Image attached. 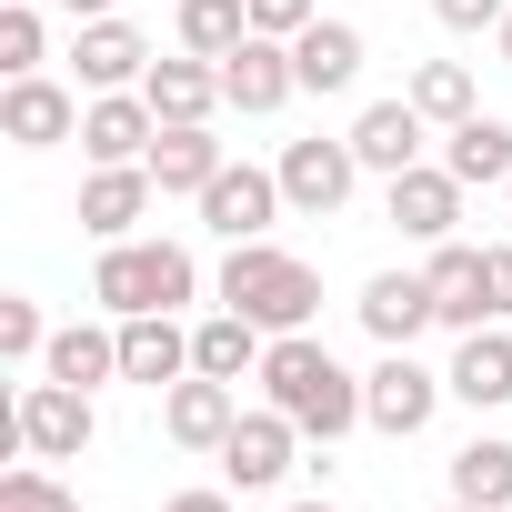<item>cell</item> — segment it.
<instances>
[{
    "instance_id": "1",
    "label": "cell",
    "mask_w": 512,
    "mask_h": 512,
    "mask_svg": "<svg viewBox=\"0 0 512 512\" xmlns=\"http://www.w3.org/2000/svg\"><path fill=\"white\" fill-rule=\"evenodd\" d=\"M272 392V412H292L302 422V442H342L352 422H362V382L312 342V332H272V352H262V372H251Z\"/></svg>"
},
{
    "instance_id": "2",
    "label": "cell",
    "mask_w": 512,
    "mask_h": 512,
    "mask_svg": "<svg viewBox=\"0 0 512 512\" xmlns=\"http://www.w3.org/2000/svg\"><path fill=\"white\" fill-rule=\"evenodd\" d=\"M221 312L262 322V332H312L322 272L302 262V251H282V241H231V262H221Z\"/></svg>"
},
{
    "instance_id": "3",
    "label": "cell",
    "mask_w": 512,
    "mask_h": 512,
    "mask_svg": "<svg viewBox=\"0 0 512 512\" xmlns=\"http://www.w3.org/2000/svg\"><path fill=\"white\" fill-rule=\"evenodd\" d=\"M201 292V262L181 241H101V272H91V302L111 312V322H131V312H181Z\"/></svg>"
},
{
    "instance_id": "4",
    "label": "cell",
    "mask_w": 512,
    "mask_h": 512,
    "mask_svg": "<svg viewBox=\"0 0 512 512\" xmlns=\"http://www.w3.org/2000/svg\"><path fill=\"white\" fill-rule=\"evenodd\" d=\"M11 432H21V452L31 462H81L91 452V432H101V412H91V392L81 382H21V402H11Z\"/></svg>"
},
{
    "instance_id": "5",
    "label": "cell",
    "mask_w": 512,
    "mask_h": 512,
    "mask_svg": "<svg viewBox=\"0 0 512 512\" xmlns=\"http://www.w3.org/2000/svg\"><path fill=\"white\" fill-rule=\"evenodd\" d=\"M442 392H452L442 372H422L412 352H382V362L362 372V422H372V432H392V442H412V432L442 412Z\"/></svg>"
},
{
    "instance_id": "6",
    "label": "cell",
    "mask_w": 512,
    "mask_h": 512,
    "mask_svg": "<svg viewBox=\"0 0 512 512\" xmlns=\"http://www.w3.org/2000/svg\"><path fill=\"white\" fill-rule=\"evenodd\" d=\"M272 171H282V201H292V211L332 221V211L352 201V181H362V151H352V131H342V141H322V131H312V141H292Z\"/></svg>"
},
{
    "instance_id": "7",
    "label": "cell",
    "mask_w": 512,
    "mask_h": 512,
    "mask_svg": "<svg viewBox=\"0 0 512 512\" xmlns=\"http://www.w3.org/2000/svg\"><path fill=\"white\" fill-rule=\"evenodd\" d=\"M292 452H302V422L292 412H241L231 422V442H221V472H231V492H272L282 472H292Z\"/></svg>"
},
{
    "instance_id": "8",
    "label": "cell",
    "mask_w": 512,
    "mask_h": 512,
    "mask_svg": "<svg viewBox=\"0 0 512 512\" xmlns=\"http://www.w3.org/2000/svg\"><path fill=\"white\" fill-rule=\"evenodd\" d=\"M422 282H432V322H452V332H482V322H492V251H472V241H432Z\"/></svg>"
},
{
    "instance_id": "9",
    "label": "cell",
    "mask_w": 512,
    "mask_h": 512,
    "mask_svg": "<svg viewBox=\"0 0 512 512\" xmlns=\"http://www.w3.org/2000/svg\"><path fill=\"white\" fill-rule=\"evenodd\" d=\"M272 211H282V171H251V161H221V181L201 191V231L221 241H262Z\"/></svg>"
},
{
    "instance_id": "10",
    "label": "cell",
    "mask_w": 512,
    "mask_h": 512,
    "mask_svg": "<svg viewBox=\"0 0 512 512\" xmlns=\"http://www.w3.org/2000/svg\"><path fill=\"white\" fill-rule=\"evenodd\" d=\"M0 141H21V151H61V141H81V101H71L61 81L21 71L11 91H0Z\"/></svg>"
},
{
    "instance_id": "11",
    "label": "cell",
    "mask_w": 512,
    "mask_h": 512,
    "mask_svg": "<svg viewBox=\"0 0 512 512\" xmlns=\"http://www.w3.org/2000/svg\"><path fill=\"white\" fill-rule=\"evenodd\" d=\"M231 422H241V392H231V382H211V372H181V382L161 392V432H171L181 452H221V442H231Z\"/></svg>"
},
{
    "instance_id": "12",
    "label": "cell",
    "mask_w": 512,
    "mask_h": 512,
    "mask_svg": "<svg viewBox=\"0 0 512 512\" xmlns=\"http://www.w3.org/2000/svg\"><path fill=\"white\" fill-rule=\"evenodd\" d=\"M151 161H91V181H81V231L91 241H131V221L151 211Z\"/></svg>"
},
{
    "instance_id": "13",
    "label": "cell",
    "mask_w": 512,
    "mask_h": 512,
    "mask_svg": "<svg viewBox=\"0 0 512 512\" xmlns=\"http://www.w3.org/2000/svg\"><path fill=\"white\" fill-rule=\"evenodd\" d=\"M392 231L402 241H452V221H462V181L442 171V161H412V171H392Z\"/></svg>"
},
{
    "instance_id": "14",
    "label": "cell",
    "mask_w": 512,
    "mask_h": 512,
    "mask_svg": "<svg viewBox=\"0 0 512 512\" xmlns=\"http://www.w3.org/2000/svg\"><path fill=\"white\" fill-rule=\"evenodd\" d=\"M302 91V71H292V41H272V31H251L231 61H221V101L231 111H282Z\"/></svg>"
},
{
    "instance_id": "15",
    "label": "cell",
    "mask_w": 512,
    "mask_h": 512,
    "mask_svg": "<svg viewBox=\"0 0 512 512\" xmlns=\"http://www.w3.org/2000/svg\"><path fill=\"white\" fill-rule=\"evenodd\" d=\"M71 61H81V91H141V81H151V41H141L121 11H111V21H81Z\"/></svg>"
},
{
    "instance_id": "16",
    "label": "cell",
    "mask_w": 512,
    "mask_h": 512,
    "mask_svg": "<svg viewBox=\"0 0 512 512\" xmlns=\"http://www.w3.org/2000/svg\"><path fill=\"white\" fill-rule=\"evenodd\" d=\"M151 141H161V111L141 91H91V111H81V151L91 161H151Z\"/></svg>"
},
{
    "instance_id": "17",
    "label": "cell",
    "mask_w": 512,
    "mask_h": 512,
    "mask_svg": "<svg viewBox=\"0 0 512 512\" xmlns=\"http://www.w3.org/2000/svg\"><path fill=\"white\" fill-rule=\"evenodd\" d=\"M352 312H362V332H372L382 352H412V332L432 322V282H422V272H372Z\"/></svg>"
},
{
    "instance_id": "18",
    "label": "cell",
    "mask_w": 512,
    "mask_h": 512,
    "mask_svg": "<svg viewBox=\"0 0 512 512\" xmlns=\"http://www.w3.org/2000/svg\"><path fill=\"white\" fill-rule=\"evenodd\" d=\"M181 372H191V332H181V312H131V322H121V382L171 392Z\"/></svg>"
},
{
    "instance_id": "19",
    "label": "cell",
    "mask_w": 512,
    "mask_h": 512,
    "mask_svg": "<svg viewBox=\"0 0 512 512\" xmlns=\"http://www.w3.org/2000/svg\"><path fill=\"white\" fill-rule=\"evenodd\" d=\"M422 131H432V121H422V111H412V91H402V101H372V111L352 121V151H362V171H382V181H392V171H412V161H422Z\"/></svg>"
},
{
    "instance_id": "20",
    "label": "cell",
    "mask_w": 512,
    "mask_h": 512,
    "mask_svg": "<svg viewBox=\"0 0 512 512\" xmlns=\"http://www.w3.org/2000/svg\"><path fill=\"white\" fill-rule=\"evenodd\" d=\"M141 101H151L161 121H211V111H221V61H201V51H181V61H151Z\"/></svg>"
},
{
    "instance_id": "21",
    "label": "cell",
    "mask_w": 512,
    "mask_h": 512,
    "mask_svg": "<svg viewBox=\"0 0 512 512\" xmlns=\"http://www.w3.org/2000/svg\"><path fill=\"white\" fill-rule=\"evenodd\" d=\"M151 181L201 201V191L221 181V141H211V121H161V141H151Z\"/></svg>"
},
{
    "instance_id": "22",
    "label": "cell",
    "mask_w": 512,
    "mask_h": 512,
    "mask_svg": "<svg viewBox=\"0 0 512 512\" xmlns=\"http://www.w3.org/2000/svg\"><path fill=\"white\" fill-rule=\"evenodd\" d=\"M452 402H472V412H502L512 402V332H462V352H452Z\"/></svg>"
},
{
    "instance_id": "23",
    "label": "cell",
    "mask_w": 512,
    "mask_h": 512,
    "mask_svg": "<svg viewBox=\"0 0 512 512\" xmlns=\"http://www.w3.org/2000/svg\"><path fill=\"white\" fill-rule=\"evenodd\" d=\"M41 372H51V382H81V392L121 382V322H111V332H101V322H71V332H51Z\"/></svg>"
},
{
    "instance_id": "24",
    "label": "cell",
    "mask_w": 512,
    "mask_h": 512,
    "mask_svg": "<svg viewBox=\"0 0 512 512\" xmlns=\"http://www.w3.org/2000/svg\"><path fill=\"white\" fill-rule=\"evenodd\" d=\"M442 171H452L462 191H482V181H512V121H492V111L452 121V141H442Z\"/></svg>"
},
{
    "instance_id": "25",
    "label": "cell",
    "mask_w": 512,
    "mask_h": 512,
    "mask_svg": "<svg viewBox=\"0 0 512 512\" xmlns=\"http://www.w3.org/2000/svg\"><path fill=\"white\" fill-rule=\"evenodd\" d=\"M262 352H272V332H262V322H241V312H211V322L191 332V372H211V382L262 372Z\"/></svg>"
},
{
    "instance_id": "26",
    "label": "cell",
    "mask_w": 512,
    "mask_h": 512,
    "mask_svg": "<svg viewBox=\"0 0 512 512\" xmlns=\"http://www.w3.org/2000/svg\"><path fill=\"white\" fill-rule=\"evenodd\" d=\"M292 71H302V91H352L362 81V31L352 21H312L292 41Z\"/></svg>"
},
{
    "instance_id": "27",
    "label": "cell",
    "mask_w": 512,
    "mask_h": 512,
    "mask_svg": "<svg viewBox=\"0 0 512 512\" xmlns=\"http://www.w3.org/2000/svg\"><path fill=\"white\" fill-rule=\"evenodd\" d=\"M452 502H482V512L512 502V442H502V432H482V442L452 452Z\"/></svg>"
},
{
    "instance_id": "28",
    "label": "cell",
    "mask_w": 512,
    "mask_h": 512,
    "mask_svg": "<svg viewBox=\"0 0 512 512\" xmlns=\"http://www.w3.org/2000/svg\"><path fill=\"white\" fill-rule=\"evenodd\" d=\"M241 41H251V0H181V51L231 61Z\"/></svg>"
},
{
    "instance_id": "29",
    "label": "cell",
    "mask_w": 512,
    "mask_h": 512,
    "mask_svg": "<svg viewBox=\"0 0 512 512\" xmlns=\"http://www.w3.org/2000/svg\"><path fill=\"white\" fill-rule=\"evenodd\" d=\"M402 91H412V111H422V121H442V131H452V121H472V71H462V61H422Z\"/></svg>"
},
{
    "instance_id": "30",
    "label": "cell",
    "mask_w": 512,
    "mask_h": 512,
    "mask_svg": "<svg viewBox=\"0 0 512 512\" xmlns=\"http://www.w3.org/2000/svg\"><path fill=\"white\" fill-rule=\"evenodd\" d=\"M0 512H81V492L51 462H21V472H0Z\"/></svg>"
},
{
    "instance_id": "31",
    "label": "cell",
    "mask_w": 512,
    "mask_h": 512,
    "mask_svg": "<svg viewBox=\"0 0 512 512\" xmlns=\"http://www.w3.org/2000/svg\"><path fill=\"white\" fill-rule=\"evenodd\" d=\"M51 332H41V302L31 292H0V362H41Z\"/></svg>"
},
{
    "instance_id": "32",
    "label": "cell",
    "mask_w": 512,
    "mask_h": 512,
    "mask_svg": "<svg viewBox=\"0 0 512 512\" xmlns=\"http://www.w3.org/2000/svg\"><path fill=\"white\" fill-rule=\"evenodd\" d=\"M0 71H41V11H31V0H11V11H0Z\"/></svg>"
},
{
    "instance_id": "33",
    "label": "cell",
    "mask_w": 512,
    "mask_h": 512,
    "mask_svg": "<svg viewBox=\"0 0 512 512\" xmlns=\"http://www.w3.org/2000/svg\"><path fill=\"white\" fill-rule=\"evenodd\" d=\"M322 21V0H251V31H272V41H302Z\"/></svg>"
},
{
    "instance_id": "34",
    "label": "cell",
    "mask_w": 512,
    "mask_h": 512,
    "mask_svg": "<svg viewBox=\"0 0 512 512\" xmlns=\"http://www.w3.org/2000/svg\"><path fill=\"white\" fill-rule=\"evenodd\" d=\"M502 11H512V0H432L442 31H502Z\"/></svg>"
},
{
    "instance_id": "35",
    "label": "cell",
    "mask_w": 512,
    "mask_h": 512,
    "mask_svg": "<svg viewBox=\"0 0 512 512\" xmlns=\"http://www.w3.org/2000/svg\"><path fill=\"white\" fill-rule=\"evenodd\" d=\"M492 312L512 322V241H492Z\"/></svg>"
},
{
    "instance_id": "36",
    "label": "cell",
    "mask_w": 512,
    "mask_h": 512,
    "mask_svg": "<svg viewBox=\"0 0 512 512\" xmlns=\"http://www.w3.org/2000/svg\"><path fill=\"white\" fill-rule=\"evenodd\" d=\"M161 512H231V492H171Z\"/></svg>"
},
{
    "instance_id": "37",
    "label": "cell",
    "mask_w": 512,
    "mask_h": 512,
    "mask_svg": "<svg viewBox=\"0 0 512 512\" xmlns=\"http://www.w3.org/2000/svg\"><path fill=\"white\" fill-rule=\"evenodd\" d=\"M61 11H71V21H111V0H61Z\"/></svg>"
},
{
    "instance_id": "38",
    "label": "cell",
    "mask_w": 512,
    "mask_h": 512,
    "mask_svg": "<svg viewBox=\"0 0 512 512\" xmlns=\"http://www.w3.org/2000/svg\"><path fill=\"white\" fill-rule=\"evenodd\" d=\"M492 41H502V71H512V11H502V31H492Z\"/></svg>"
},
{
    "instance_id": "39",
    "label": "cell",
    "mask_w": 512,
    "mask_h": 512,
    "mask_svg": "<svg viewBox=\"0 0 512 512\" xmlns=\"http://www.w3.org/2000/svg\"><path fill=\"white\" fill-rule=\"evenodd\" d=\"M292 512H332V502H292Z\"/></svg>"
},
{
    "instance_id": "40",
    "label": "cell",
    "mask_w": 512,
    "mask_h": 512,
    "mask_svg": "<svg viewBox=\"0 0 512 512\" xmlns=\"http://www.w3.org/2000/svg\"><path fill=\"white\" fill-rule=\"evenodd\" d=\"M442 512H482V502H442Z\"/></svg>"
},
{
    "instance_id": "41",
    "label": "cell",
    "mask_w": 512,
    "mask_h": 512,
    "mask_svg": "<svg viewBox=\"0 0 512 512\" xmlns=\"http://www.w3.org/2000/svg\"><path fill=\"white\" fill-rule=\"evenodd\" d=\"M502 211H512V181H502Z\"/></svg>"
}]
</instances>
